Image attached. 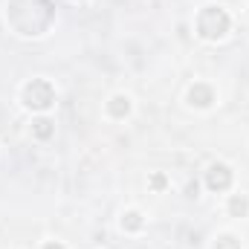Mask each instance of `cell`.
I'll use <instances>...</instances> for the list:
<instances>
[{
  "label": "cell",
  "mask_w": 249,
  "mask_h": 249,
  "mask_svg": "<svg viewBox=\"0 0 249 249\" xmlns=\"http://www.w3.org/2000/svg\"><path fill=\"white\" fill-rule=\"evenodd\" d=\"M26 105L29 107H50L53 105V87L47 81H32L26 87Z\"/></svg>",
  "instance_id": "1"
},
{
  "label": "cell",
  "mask_w": 249,
  "mask_h": 249,
  "mask_svg": "<svg viewBox=\"0 0 249 249\" xmlns=\"http://www.w3.org/2000/svg\"><path fill=\"white\" fill-rule=\"evenodd\" d=\"M206 180H209V188H214V191H217V188H226L229 183H232V174H229V168H226V165H214V168L209 171V177H206Z\"/></svg>",
  "instance_id": "2"
},
{
  "label": "cell",
  "mask_w": 249,
  "mask_h": 249,
  "mask_svg": "<svg viewBox=\"0 0 249 249\" xmlns=\"http://www.w3.org/2000/svg\"><path fill=\"white\" fill-rule=\"evenodd\" d=\"M188 96H191V102H194V105H200V107L212 105V90H209V87H200V84H197V87H191V93H188Z\"/></svg>",
  "instance_id": "3"
},
{
  "label": "cell",
  "mask_w": 249,
  "mask_h": 249,
  "mask_svg": "<svg viewBox=\"0 0 249 249\" xmlns=\"http://www.w3.org/2000/svg\"><path fill=\"white\" fill-rule=\"evenodd\" d=\"M113 116H124L127 110H130V102H127V96H116V99H110V107H107Z\"/></svg>",
  "instance_id": "4"
},
{
  "label": "cell",
  "mask_w": 249,
  "mask_h": 249,
  "mask_svg": "<svg viewBox=\"0 0 249 249\" xmlns=\"http://www.w3.org/2000/svg\"><path fill=\"white\" fill-rule=\"evenodd\" d=\"M229 209H232V214H235V217H244V214H247V200H244V197H232V203H229Z\"/></svg>",
  "instance_id": "5"
},
{
  "label": "cell",
  "mask_w": 249,
  "mask_h": 249,
  "mask_svg": "<svg viewBox=\"0 0 249 249\" xmlns=\"http://www.w3.org/2000/svg\"><path fill=\"white\" fill-rule=\"evenodd\" d=\"M50 133H53V122H47V119H38V122H35V136L47 139Z\"/></svg>",
  "instance_id": "6"
},
{
  "label": "cell",
  "mask_w": 249,
  "mask_h": 249,
  "mask_svg": "<svg viewBox=\"0 0 249 249\" xmlns=\"http://www.w3.org/2000/svg\"><path fill=\"white\" fill-rule=\"evenodd\" d=\"M122 226H127V229H139V226H142V220H139V214H136V212H127V214L122 217Z\"/></svg>",
  "instance_id": "7"
},
{
  "label": "cell",
  "mask_w": 249,
  "mask_h": 249,
  "mask_svg": "<svg viewBox=\"0 0 249 249\" xmlns=\"http://www.w3.org/2000/svg\"><path fill=\"white\" fill-rule=\"evenodd\" d=\"M217 249H238V244H235V238H229V235H226V238H220V241H217Z\"/></svg>",
  "instance_id": "8"
},
{
  "label": "cell",
  "mask_w": 249,
  "mask_h": 249,
  "mask_svg": "<svg viewBox=\"0 0 249 249\" xmlns=\"http://www.w3.org/2000/svg\"><path fill=\"white\" fill-rule=\"evenodd\" d=\"M165 186V177H162V174H157V177H154V188H162Z\"/></svg>",
  "instance_id": "9"
},
{
  "label": "cell",
  "mask_w": 249,
  "mask_h": 249,
  "mask_svg": "<svg viewBox=\"0 0 249 249\" xmlns=\"http://www.w3.org/2000/svg\"><path fill=\"white\" fill-rule=\"evenodd\" d=\"M44 249H64V247H61V244H47Z\"/></svg>",
  "instance_id": "10"
}]
</instances>
